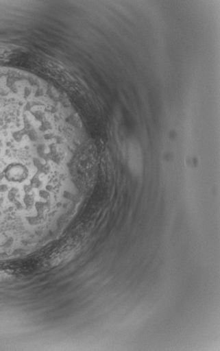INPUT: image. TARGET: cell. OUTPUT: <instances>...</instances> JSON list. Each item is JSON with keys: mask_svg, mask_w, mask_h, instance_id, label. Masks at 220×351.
Here are the masks:
<instances>
[{"mask_svg": "<svg viewBox=\"0 0 220 351\" xmlns=\"http://www.w3.org/2000/svg\"><path fill=\"white\" fill-rule=\"evenodd\" d=\"M23 52V48L13 44L0 43V62L9 61Z\"/></svg>", "mask_w": 220, "mask_h": 351, "instance_id": "cell-1", "label": "cell"}]
</instances>
